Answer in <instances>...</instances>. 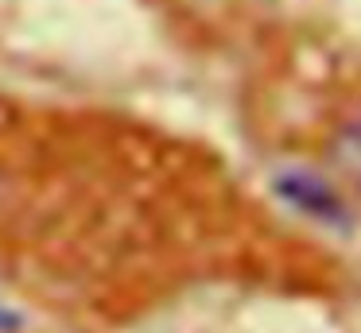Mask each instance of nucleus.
<instances>
[{"label":"nucleus","instance_id":"obj_1","mask_svg":"<svg viewBox=\"0 0 361 333\" xmlns=\"http://www.w3.org/2000/svg\"><path fill=\"white\" fill-rule=\"evenodd\" d=\"M326 163L334 170V178L342 182V190H350L361 201V108L334 132L326 147Z\"/></svg>","mask_w":361,"mask_h":333}]
</instances>
